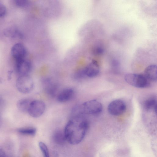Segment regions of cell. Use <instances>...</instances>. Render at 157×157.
Listing matches in <instances>:
<instances>
[{"label": "cell", "instance_id": "5bb4252c", "mask_svg": "<svg viewBox=\"0 0 157 157\" xmlns=\"http://www.w3.org/2000/svg\"><path fill=\"white\" fill-rule=\"evenodd\" d=\"M53 139L56 144L59 145H64L67 141L63 131L61 130H57L54 132Z\"/></svg>", "mask_w": 157, "mask_h": 157}, {"label": "cell", "instance_id": "603a6c76", "mask_svg": "<svg viewBox=\"0 0 157 157\" xmlns=\"http://www.w3.org/2000/svg\"><path fill=\"white\" fill-rule=\"evenodd\" d=\"M0 157H7L5 151L1 149H0Z\"/></svg>", "mask_w": 157, "mask_h": 157}, {"label": "cell", "instance_id": "7a4b0ae2", "mask_svg": "<svg viewBox=\"0 0 157 157\" xmlns=\"http://www.w3.org/2000/svg\"><path fill=\"white\" fill-rule=\"evenodd\" d=\"M102 110V105L100 102L96 100H92L74 107L72 111L71 116L76 117L98 114Z\"/></svg>", "mask_w": 157, "mask_h": 157}, {"label": "cell", "instance_id": "9c48e42d", "mask_svg": "<svg viewBox=\"0 0 157 157\" xmlns=\"http://www.w3.org/2000/svg\"><path fill=\"white\" fill-rule=\"evenodd\" d=\"M83 70L86 77L93 78L96 76L100 71L99 64L97 61L93 60Z\"/></svg>", "mask_w": 157, "mask_h": 157}, {"label": "cell", "instance_id": "44dd1931", "mask_svg": "<svg viewBox=\"0 0 157 157\" xmlns=\"http://www.w3.org/2000/svg\"><path fill=\"white\" fill-rule=\"evenodd\" d=\"M7 13V9L5 6L0 3V17H3L5 16Z\"/></svg>", "mask_w": 157, "mask_h": 157}, {"label": "cell", "instance_id": "3957f363", "mask_svg": "<svg viewBox=\"0 0 157 157\" xmlns=\"http://www.w3.org/2000/svg\"><path fill=\"white\" fill-rule=\"evenodd\" d=\"M124 79L128 84L137 88H145L150 84V82L143 74L128 73L125 75Z\"/></svg>", "mask_w": 157, "mask_h": 157}, {"label": "cell", "instance_id": "ffe728a7", "mask_svg": "<svg viewBox=\"0 0 157 157\" xmlns=\"http://www.w3.org/2000/svg\"><path fill=\"white\" fill-rule=\"evenodd\" d=\"M15 4L18 7H25L28 4L27 1L25 0H16L15 1Z\"/></svg>", "mask_w": 157, "mask_h": 157}, {"label": "cell", "instance_id": "4fadbf2b", "mask_svg": "<svg viewBox=\"0 0 157 157\" xmlns=\"http://www.w3.org/2000/svg\"><path fill=\"white\" fill-rule=\"evenodd\" d=\"M4 34L7 37L10 38H22L23 35L21 32L17 29L13 27H9L6 29Z\"/></svg>", "mask_w": 157, "mask_h": 157}, {"label": "cell", "instance_id": "e0dca14e", "mask_svg": "<svg viewBox=\"0 0 157 157\" xmlns=\"http://www.w3.org/2000/svg\"><path fill=\"white\" fill-rule=\"evenodd\" d=\"M18 131L23 134L33 136L36 134V130L34 128L30 127L20 128L18 130Z\"/></svg>", "mask_w": 157, "mask_h": 157}, {"label": "cell", "instance_id": "8fae6325", "mask_svg": "<svg viewBox=\"0 0 157 157\" xmlns=\"http://www.w3.org/2000/svg\"><path fill=\"white\" fill-rule=\"evenodd\" d=\"M74 94L75 91L72 88H66L58 94L56 96L57 99L60 103L66 102L71 100Z\"/></svg>", "mask_w": 157, "mask_h": 157}, {"label": "cell", "instance_id": "ba28073f", "mask_svg": "<svg viewBox=\"0 0 157 157\" xmlns=\"http://www.w3.org/2000/svg\"><path fill=\"white\" fill-rule=\"evenodd\" d=\"M11 54L16 61L25 59L27 51L25 46L21 43L14 44L11 49Z\"/></svg>", "mask_w": 157, "mask_h": 157}, {"label": "cell", "instance_id": "7c38bea8", "mask_svg": "<svg viewBox=\"0 0 157 157\" xmlns=\"http://www.w3.org/2000/svg\"><path fill=\"white\" fill-rule=\"evenodd\" d=\"M150 82H156L157 79V67L156 65H151L145 69L144 74Z\"/></svg>", "mask_w": 157, "mask_h": 157}, {"label": "cell", "instance_id": "d6986e66", "mask_svg": "<svg viewBox=\"0 0 157 157\" xmlns=\"http://www.w3.org/2000/svg\"><path fill=\"white\" fill-rule=\"evenodd\" d=\"M74 78L76 80H81L86 77L83 69L77 71L74 75Z\"/></svg>", "mask_w": 157, "mask_h": 157}, {"label": "cell", "instance_id": "cb8c5ba5", "mask_svg": "<svg viewBox=\"0 0 157 157\" xmlns=\"http://www.w3.org/2000/svg\"><path fill=\"white\" fill-rule=\"evenodd\" d=\"M3 103V100L2 98L0 96V107L2 105Z\"/></svg>", "mask_w": 157, "mask_h": 157}, {"label": "cell", "instance_id": "6da1fadb", "mask_svg": "<svg viewBox=\"0 0 157 157\" xmlns=\"http://www.w3.org/2000/svg\"><path fill=\"white\" fill-rule=\"evenodd\" d=\"M88 127V121L84 116L71 117L63 131L67 141L72 145L80 143L85 137Z\"/></svg>", "mask_w": 157, "mask_h": 157}, {"label": "cell", "instance_id": "ac0fdd59", "mask_svg": "<svg viewBox=\"0 0 157 157\" xmlns=\"http://www.w3.org/2000/svg\"><path fill=\"white\" fill-rule=\"evenodd\" d=\"M39 146L44 157H50L48 148L44 142L40 141L39 143Z\"/></svg>", "mask_w": 157, "mask_h": 157}, {"label": "cell", "instance_id": "5b68a950", "mask_svg": "<svg viewBox=\"0 0 157 157\" xmlns=\"http://www.w3.org/2000/svg\"><path fill=\"white\" fill-rule=\"evenodd\" d=\"M45 108V104L43 101L39 100H34L31 101L28 112L31 117L37 118L44 113Z\"/></svg>", "mask_w": 157, "mask_h": 157}, {"label": "cell", "instance_id": "7402d4cb", "mask_svg": "<svg viewBox=\"0 0 157 157\" xmlns=\"http://www.w3.org/2000/svg\"><path fill=\"white\" fill-rule=\"evenodd\" d=\"M94 52L96 54H101L103 52V49L101 47H98L95 49Z\"/></svg>", "mask_w": 157, "mask_h": 157}, {"label": "cell", "instance_id": "52a82bcc", "mask_svg": "<svg viewBox=\"0 0 157 157\" xmlns=\"http://www.w3.org/2000/svg\"><path fill=\"white\" fill-rule=\"evenodd\" d=\"M43 89L45 93L51 97L57 96L59 86L57 83L50 78H45L42 82Z\"/></svg>", "mask_w": 157, "mask_h": 157}, {"label": "cell", "instance_id": "30bf717a", "mask_svg": "<svg viewBox=\"0 0 157 157\" xmlns=\"http://www.w3.org/2000/svg\"><path fill=\"white\" fill-rule=\"evenodd\" d=\"M31 68V63L25 59L16 61V71L21 75H28Z\"/></svg>", "mask_w": 157, "mask_h": 157}, {"label": "cell", "instance_id": "2e32d148", "mask_svg": "<svg viewBox=\"0 0 157 157\" xmlns=\"http://www.w3.org/2000/svg\"><path fill=\"white\" fill-rule=\"evenodd\" d=\"M31 101L29 99L27 98L20 99L17 102V108L21 112H28Z\"/></svg>", "mask_w": 157, "mask_h": 157}, {"label": "cell", "instance_id": "8992f818", "mask_svg": "<svg viewBox=\"0 0 157 157\" xmlns=\"http://www.w3.org/2000/svg\"><path fill=\"white\" fill-rule=\"evenodd\" d=\"M126 109L124 102L120 99L113 101L108 105V110L112 115L118 116L123 113Z\"/></svg>", "mask_w": 157, "mask_h": 157}, {"label": "cell", "instance_id": "9a60e30c", "mask_svg": "<svg viewBox=\"0 0 157 157\" xmlns=\"http://www.w3.org/2000/svg\"><path fill=\"white\" fill-rule=\"evenodd\" d=\"M144 107L147 111L153 110L156 113L157 100L154 97H150L146 100L144 104Z\"/></svg>", "mask_w": 157, "mask_h": 157}, {"label": "cell", "instance_id": "277c9868", "mask_svg": "<svg viewBox=\"0 0 157 157\" xmlns=\"http://www.w3.org/2000/svg\"><path fill=\"white\" fill-rule=\"evenodd\" d=\"M16 86L17 90L23 94L30 92L34 87L32 78L28 75H21L17 79Z\"/></svg>", "mask_w": 157, "mask_h": 157}]
</instances>
